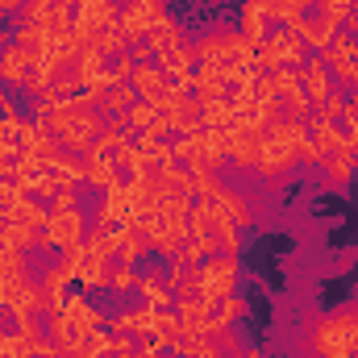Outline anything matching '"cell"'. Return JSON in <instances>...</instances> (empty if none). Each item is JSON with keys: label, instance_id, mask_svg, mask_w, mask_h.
<instances>
[{"label": "cell", "instance_id": "6da1fadb", "mask_svg": "<svg viewBox=\"0 0 358 358\" xmlns=\"http://www.w3.org/2000/svg\"><path fill=\"white\" fill-rule=\"evenodd\" d=\"M196 59H200V63H217V67H225L229 80H234V71L255 67V46H250L242 34H208V38L196 46Z\"/></svg>", "mask_w": 358, "mask_h": 358}, {"label": "cell", "instance_id": "7a4b0ae2", "mask_svg": "<svg viewBox=\"0 0 358 358\" xmlns=\"http://www.w3.org/2000/svg\"><path fill=\"white\" fill-rule=\"evenodd\" d=\"M234 279H238V259L234 255H217L200 263V300L217 304L225 296H234Z\"/></svg>", "mask_w": 358, "mask_h": 358}, {"label": "cell", "instance_id": "3957f363", "mask_svg": "<svg viewBox=\"0 0 358 358\" xmlns=\"http://www.w3.org/2000/svg\"><path fill=\"white\" fill-rule=\"evenodd\" d=\"M159 17H167L159 0H129V4H125V13L117 17V25H121V34H125V38H129V46H134V42H142V38H146V29H150Z\"/></svg>", "mask_w": 358, "mask_h": 358}, {"label": "cell", "instance_id": "277c9868", "mask_svg": "<svg viewBox=\"0 0 358 358\" xmlns=\"http://www.w3.org/2000/svg\"><path fill=\"white\" fill-rule=\"evenodd\" d=\"M80 238H84V217L76 208H67V213H50V221H46V229H42L38 242L67 250V246H80Z\"/></svg>", "mask_w": 358, "mask_h": 358}, {"label": "cell", "instance_id": "5b68a950", "mask_svg": "<svg viewBox=\"0 0 358 358\" xmlns=\"http://www.w3.org/2000/svg\"><path fill=\"white\" fill-rule=\"evenodd\" d=\"M100 221L104 225H134L138 221V208H134V196H129L125 183H113L108 187V196L100 204Z\"/></svg>", "mask_w": 358, "mask_h": 358}, {"label": "cell", "instance_id": "8992f818", "mask_svg": "<svg viewBox=\"0 0 358 358\" xmlns=\"http://www.w3.org/2000/svg\"><path fill=\"white\" fill-rule=\"evenodd\" d=\"M300 88L308 96V104H321L325 96H329V71H325V59H308L304 63V71H300Z\"/></svg>", "mask_w": 358, "mask_h": 358}, {"label": "cell", "instance_id": "52a82bcc", "mask_svg": "<svg viewBox=\"0 0 358 358\" xmlns=\"http://www.w3.org/2000/svg\"><path fill=\"white\" fill-rule=\"evenodd\" d=\"M267 8H263V0H246L242 4V38L259 50L263 42H267Z\"/></svg>", "mask_w": 358, "mask_h": 358}, {"label": "cell", "instance_id": "ba28073f", "mask_svg": "<svg viewBox=\"0 0 358 358\" xmlns=\"http://www.w3.org/2000/svg\"><path fill=\"white\" fill-rule=\"evenodd\" d=\"M0 76L25 88V84L34 80V59H29L21 46H8V50H4V59H0Z\"/></svg>", "mask_w": 358, "mask_h": 358}, {"label": "cell", "instance_id": "9c48e42d", "mask_svg": "<svg viewBox=\"0 0 358 358\" xmlns=\"http://www.w3.org/2000/svg\"><path fill=\"white\" fill-rule=\"evenodd\" d=\"M129 84H134V92H138L142 100H159V96H163V88H167V76H163L159 67L142 63V67L134 71V80H129Z\"/></svg>", "mask_w": 358, "mask_h": 358}, {"label": "cell", "instance_id": "30bf717a", "mask_svg": "<svg viewBox=\"0 0 358 358\" xmlns=\"http://www.w3.org/2000/svg\"><path fill=\"white\" fill-rule=\"evenodd\" d=\"M155 55H163V50H171V46H179V25L171 21V17H159L150 29H146V38H142Z\"/></svg>", "mask_w": 358, "mask_h": 358}, {"label": "cell", "instance_id": "8fae6325", "mask_svg": "<svg viewBox=\"0 0 358 358\" xmlns=\"http://www.w3.org/2000/svg\"><path fill=\"white\" fill-rule=\"evenodd\" d=\"M84 179L96 187H113L117 179V159H100V155H84Z\"/></svg>", "mask_w": 358, "mask_h": 358}, {"label": "cell", "instance_id": "7c38bea8", "mask_svg": "<svg viewBox=\"0 0 358 358\" xmlns=\"http://www.w3.org/2000/svg\"><path fill=\"white\" fill-rule=\"evenodd\" d=\"M76 279H80L84 287H100V283H108V259L92 255L88 246H84V259H80V271H76Z\"/></svg>", "mask_w": 358, "mask_h": 358}, {"label": "cell", "instance_id": "4fadbf2b", "mask_svg": "<svg viewBox=\"0 0 358 358\" xmlns=\"http://www.w3.org/2000/svg\"><path fill=\"white\" fill-rule=\"evenodd\" d=\"M200 121H204V129H229L238 121V113L229 100H208V104H200Z\"/></svg>", "mask_w": 358, "mask_h": 358}, {"label": "cell", "instance_id": "5bb4252c", "mask_svg": "<svg viewBox=\"0 0 358 358\" xmlns=\"http://www.w3.org/2000/svg\"><path fill=\"white\" fill-rule=\"evenodd\" d=\"M138 292L146 296L150 308H171V287L163 283V275H146V279H138Z\"/></svg>", "mask_w": 358, "mask_h": 358}, {"label": "cell", "instance_id": "9a60e30c", "mask_svg": "<svg viewBox=\"0 0 358 358\" xmlns=\"http://www.w3.org/2000/svg\"><path fill=\"white\" fill-rule=\"evenodd\" d=\"M138 100H142V96L134 92V84H113V88L104 92V108H108V113H129Z\"/></svg>", "mask_w": 358, "mask_h": 358}, {"label": "cell", "instance_id": "2e32d148", "mask_svg": "<svg viewBox=\"0 0 358 358\" xmlns=\"http://www.w3.org/2000/svg\"><path fill=\"white\" fill-rule=\"evenodd\" d=\"M92 46H96V50H100L104 59H108V55L117 59V55H125V50H129V38L121 34V25H108V29H104V34H100V38H96Z\"/></svg>", "mask_w": 358, "mask_h": 358}, {"label": "cell", "instance_id": "e0dca14e", "mask_svg": "<svg viewBox=\"0 0 358 358\" xmlns=\"http://www.w3.org/2000/svg\"><path fill=\"white\" fill-rule=\"evenodd\" d=\"M159 117H163V108H159L155 100H138V104H134V108L125 113V121H129L134 129H142V134H146V129H150V125H155Z\"/></svg>", "mask_w": 358, "mask_h": 358}, {"label": "cell", "instance_id": "ac0fdd59", "mask_svg": "<svg viewBox=\"0 0 358 358\" xmlns=\"http://www.w3.org/2000/svg\"><path fill=\"white\" fill-rule=\"evenodd\" d=\"M138 67H142V63H138V59L125 50V55H117V59H113V71H108V76H113V84H129Z\"/></svg>", "mask_w": 358, "mask_h": 358}, {"label": "cell", "instance_id": "d6986e66", "mask_svg": "<svg viewBox=\"0 0 358 358\" xmlns=\"http://www.w3.org/2000/svg\"><path fill=\"white\" fill-rule=\"evenodd\" d=\"M71 204H76V179H63V183H59V192L46 200V208H50V213H67Z\"/></svg>", "mask_w": 358, "mask_h": 358}, {"label": "cell", "instance_id": "ffe728a7", "mask_svg": "<svg viewBox=\"0 0 358 358\" xmlns=\"http://www.w3.org/2000/svg\"><path fill=\"white\" fill-rule=\"evenodd\" d=\"M350 13H355V0H321V17L334 25H346Z\"/></svg>", "mask_w": 358, "mask_h": 358}, {"label": "cell", "instance_id": "44dd1931", "mask_svg": "<svg viewBox=\"0 0 358 358\" xmlns=\"http://www.w3.org/2000/svg\"><path fill=\"white\" fill-rule=\"evenodd\" d=\"M108 287H113V292H134V287H138V275H134V267H125V263H121V267L113 271Z\"/></svg>", "mask_w": 358, "mask_h": 358}, {"label": "cell", "instance_id": "7402d4cb", "mask_svg": "<svg viewBox=\"0 0 358 358\" xmlns=\"http://www.w3.org/2000/svg\"><path fill=\"white\" fill-rule=\"evenodd\" d=\"M350 176H355V159H350V155H334V159H329V179L342 183V179H350Z\"/></svg>", "mask_w": 358, "mask_h": 358}, {"label": "cell", "instance_id": "603a6c76", "mask_svg": "<svg viewBox=\"0 0 358 358\" xmlns=\"http://www.w3.org/2000/svg\"><path fill=\"white\" fill-rule=\"evenodd\" d=\"M321 108H325V113H321V121H338V117L346 113V104H342V96H338V92H329V96L321 100Z\"/></svg>", "mask_w": 358, "mask_h": 358}, {"label": "cell", "instance_id": "cb8c5ba5", "mask_svg": "<svg viewBox=\"0 0 358 358\" xmlns=\"http://www.w3.org/2000/svg\"><path fill=\"white\" fill-rule=\"evenodd\" d=\"M17 346H21V338H17V334H13V338H8V334H0V358H8Z\"/></svg>", "mask_w": 358, "mask_h": 358}, {"label": "cell", "instance_id": "d4e9b609", "mask_svg": "<svg viewBox=\"0 0 358 358\" xmlns=\"http://www.w3.org/2000/svg\"><path fill=\"white\" fill-rule=\"evenodd\" d=\"M346 34H358V4H355V13L346 17Z\"/></svg>", "mask_w": 358, "mask_h": 358}, {"label": "cell", "instance_id": "484cf974", "mask_svg": "<svg viewBox=\"0 0 358 358\" xmlns=\"http://www.w3.org/2000/svg\"><path fill=\"white\" fill-rule=\"evenodd\" d=\"M100 358H142L138 350H125V355H100Z\"/></svg>", "mask_w": 358, "mask_h": 358}, {"label": "cell", "instance_id": "4316f807", "mask_svg": "<svg viewBox=\"0 0 358 358\" xmlns=\"http://www.w3.org/2000/svg\"><path fill=\"white\" fill-rule=\"evenodd\" d=\"M238 358H263V355H259V350H242Z\"/></svg>", "mask_w": 358, "mask_h": 358}, {"label": "cell", "instance_id": "83f0119b", "mask_svg": "<svg viewBox=\"0 0 358 358\" xmlns=\"http://www.w3.org/2000/svg\"><path fill=\"white\" fill-rule=\"evenodd\" d=\"M0 17H4V8H0Z\"/></svg>", "mask_w": 358, "mask_h": 358}]
</instances>
